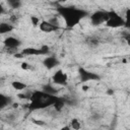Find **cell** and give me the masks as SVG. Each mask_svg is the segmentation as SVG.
<instances>
[{
    "instance_id": "cell-1",
    "label": "cell",
    "mask_w": 130,
    "mask_h": 130,
    "mask_svg": "<svg viewBox=\"0 0 130 130\" xmlns=\"http://www.w3.org/2000/svg\"><path fill=\"white\" fill-rule=\"evenodd\" d=\"M57 12L63 18L66 26L68 28H72L80 23V21L88 15V12L78 8L76 6H59L57 8Z\"/></svg>"
},
{
    "instance_id": "cell-2",
    "label": "cell",
    "mask_w": 130,
    "mask_h": 130,
    "mask_svg": "<svg viewBox=\"0 0 130 130\" xmlns=\"http://www.w3.org/2000/svg\"><path fill=\"white\" fill-rule=\"evenodd\" d=\"M59 96L49 94L42 89L34 90L30 92L29 95V104H28V110L29 111H39L44 110L46 108H49L55 104V102L58 100Z\"/></svg>"
},
{
    "instance_id": "cell-3",
    "label": "cell",
    "mask_w": 130,
    "mask_h": 130,
    "mask_svg": "<svg viewBox=\"0 0 130 130\" xmlns=\"http://www.w3.org/2000/svg\"><path fill=\"white\" fill-rule=\"evenodd\" d=\"M105 24L111 28H119L126 24V20L124 17H122L116 11L110 10V11H108V18H107Z\"/></svg>"
},
{
    "instance_id": "cell-4",
    "label": "cell",
    "mask_w": 130,
    "mask_h": 130,
    "mask_svg": "<svg viewBox=\"0 0 130 130\" xmlns=\"http://www.w3.org/2000/svg\"><path fill=\"white\" fill-rule=\"evenodd\" d=\"M20 53L23 57L24 56H47V55H49L50 50H49L48 46L43 45L40 48H32V47L25 48Z\"/></svg>"
},
{
    "instance_id": "cell-5",
    "label": "cell",
    "mask_w": 130,
    "mask_h": 130,
    "mask_svg": "<svg viewBox=\"0 0 130 130\" xmlns=\"http://www.w3.org/2000/svg\"><path fill=\"white\" fill-rule=\"evenodd\" d=\"M78 76L81 82H88V81H96L101 79V76L95 73L92 72L86 68L83 67H79L78 68Z\"/></svg>"
},
{
    "instance_id": "cell-6",
    "label": "cell",
    "mask_w": 130,
    "mask_h": 130,
    "mask_svg": "<svg viewBox=\"0 0 130 130\" xmlns=\"http://www.w3.org/2000/svg\"><path fill=\"white\" fill-rule=\"evenodd\" d=\"M107 18H108V11H104V10H96L89 15L90 23L94 26L104 24Z\"/></svg>"
},
{
    "instance_id": "cell-7",
    "label": "cell",
    "mask_w": 130,
    "mask_h": 130,
    "mask_svg": "<svg viewBox=\"0 0 130 130\" xmlns=\"http://www.w3.org/2000/svg\"><path fill=\"white\" fill-rule=\"evenodd\" d=\"M52 81L56 85L65 86L68 83V76H67V74L62 69H58L52 75Z\"/></svg>"
},
{
    "instance_id": "cell-8",
    "label": "cell",
    "mask_w": 130,
    "mask_h": 130,
    "mask_svg": "<svg viewBox=\"0 0 130 130\" xmlns=\"http://www.w3.org/2000/svg\"><path fill=\"white\" fill-rule=\"evenodd\" d=\"M42 64H43V66H44L46 69L52 70V69L56 68L57 66H59L60 61H59V59H58L56 56H54V55H47V56L43 59Z\"/></svg>"
},
{
    "instance_id": "cell-9",
    "label": "cell",
    "mask_w": 130,
    "mask_h": 130,
    "mask_svg": "<svg viewBox=\"0 0 130 130\" xmlns=\"http://www.w3.org/2000/svg\"><path fill=\"white\" fill-rule=\"evenodd\" d=\"M3 44H4V47H5L6 49L16 51V50L21 46V41H20L18 38L9 36V37H7V38L4 39Z\"/></svg>"
},
{
    "instance_id": "cell-10",
    "label": "cell",
    "mask_w": 130,
    "mask_h": 130,
    "mask_svg": "<svg viewBox=\"0 0 130 130\" xmlns=\"http://www.w3.org/2000/svg\"><path fill=\"white\" fill-rule=\"evenodd\" d=\"M39 28L44 32H53V31L58 30L60 26L54 25L48 20H41V22L39 23Z\"/></svg>"
},
{
    "instance_id": "cell-11",
    "label": "cell",
    "mask_w": 130,
    "mask_h": 130,
    "mask_svg": "<svg viewBox=\"0 0 130 130\" xmlns=\"http://www.w3.org/2000/svg\"><path fill=\"white\" fill-rule=\"evenodd\" d=\"M43 91L49 93V94H53V95H57V93L59 92V89L58 87L56 86V84L54 83H45L42 85V88H41Z\"/></svg>"
},
{
    "instance_id": "cell-12",
    "label": "cell",
    "mask_w": 130,
    "mask_h": 130,
    "mask_svg": "<svg viewBox=\"0 0 130 130\" xmlns=\"http://www.w3.org/2000/svg\"><path fill=\"white\" fill-rule=\"evenodd\" d=\"M11 104H12V99L9 95H6V94L0 92V111L5 109L6 107L10 106Z\"/></svg>"
},
{
    "instance_id": "cell-13",
    "label": "cell",
    "mask_w": 130,
    "mask_h": 130,
    "mask_svg": "<svg viewBox=\"0 0 130 130\" xmlns=\"http://www.w3.org/2000/svg\"><path fill=\"white\" fill-rule=\"evenodd\" d=\"M13 28H14L13 25L8 22H0V36L12 31Z\"/></svg>"
},
{
    "instance_id": "cell-14",
    "label": "cell",
    "mask_w": 130,
    "mask_h": 130,
    "mask_svg": "<svg viewBox=\"0 0 130 130\" xmlns=\"http://www.w3.org/2000/svg\"><path fill=\"white\" fill-rule=\"evenodd\" d=\"M11 86L13 87V89L15 90H18V91H22V90H25L27 85L22 82V81H19V80H15V81H12L11 82Z\"/></svg>"
},
{
    "instance_id": "cell-15",
    "label": "cell",
    "mask_w": 130,
    "mask_h": 130,
    "mask_svg": "<svg viewBox=\"0 0 130 130\" xmlns=\"http://www.w3.org/2000/svg\"><path fill=\"white\" fill-rule=\"evenodd\" d=\"M6 3L11 9H18L22 5L21 0H6Z\"/></svg>"
},
{
    "instance_id": "cell-16",
    "label": "cell",
    "mask_w": 130,
    "mask_h": 130,
    "mask_svg": "<svg viewBox=\"0 0 130 130\" xmlns=\"http://www.w3.org/2000/svg\"><path fill=\"white\" fill-rule=\"evenodd\" d=\"M65 104H66V102H65V100H64V99L58 98V100L55 102V104H54L53 106H54V108H55V110H56V111H61V110L64 108Z\"/></svg>"
},
{
    "instance_id": "cell-17",
    "label": "cell",
    "mask_w": 130,
    "mask_h": 130,
    "mask_svg": "<svg viewBox=\"0 0 130 130\" xmlns=\"http://www.w3.org/2000/svg\"><path fill=\"white\" fill-rule=\"evenodd\" d=\"M70 129H74V130H79L80 128H81V123L79 122V120L78 119H76V118H74V119H72L71 120V122H70Z\"/></svg>"
},
{
    "instance_id": "cell-18",
    "label": "cell",
    "mask_w": 130,
    "mask_h": 130,
    "mask_svg": "<svg viewBox=\"0 0 130 130\" xmlns=\"http://www.w3.org/2000/svg\"><path fill=\"white\" fill-rule=\"evenodd\" d=\"M30 21H31V24H32L34 26H39V23L41 22L40 18L37 17V16H35V15L30 16Z\"/></svg>"
},
{
    "instance_id": "cell-19",
    "label": "cell",
    "mask_w": 130,
    "mask_h": 130,
    "mask_svg": "<svg viewBox=\"0 0 130 130\" xmlns=\"http://www.w3.org/2000/svg\"><path fill=\"white\" fill-rule=\"evenodd\" d=\"M48 21H50L52 24H54V25H57V26H60V23H59V19H58V17L57 16H54V17H51V18H49L48 19Z\"/></svg>"
},
{
    "instance_id": "cell-20",
    "label": "cell",
    "mask_w": 130,
    "mask_h": 130,
    "mask_svg": "<svg viewBox=\"0 0 130 130\" xmlns=\"http://www.w3.org/2000/svg\"><path fill=\"white\" fill-rule=\"evenodd\" d=\"M6 12V9H5V7H4V5L2 4V3H0V15H2V14H4Z\"/></svg>"
},
{
    "instance_id": "cell-21",
    "label": "cell",
    "mask_w": 130,
    "mask_h": 130,
    "mask_svg": "<svg viewBox=\"0 0 130 130\" xmlns=\"http://www.w3.org/2000/svg\"><path fill=\"white\" fill-rule=\"evenodd\" d=\"M21 68H22V69H25V70H27V69H29V68H30V66H29V64H28V63H25V62H23V63L21 64Z\"/></svg>"
},
{
    "instance_id": "cell-22",
    "label": "cell",
    "mask_w": 130,
    "mask_h": 130,
    "mask_svg": "<svg viewBox=\"0 0 130 130\" xmlns=\"http://www.w3.org/2000/svg\"><path fill=\"white\" fill-rule=\"evenodd\" d=\"M107 93H108V94H114V90H113V89H109V90L107 91Z\"/></svg>"
},
{
    "instance_id": "cell-23",
    "label": "cell",
    "mask_w": 130,
    "mask_h": 130,
    "mask_svg": "<svg viewBox=\"0 0 130 130\" xmlns=\"http://www.w3.org/2000/svg\"><path fill=\"white\" fill-rule=\"evenodd\" d=\"M35 123H37V124H40V125H44V124H45L43 121H35Z\"/></svg>"
}]
</instances>
